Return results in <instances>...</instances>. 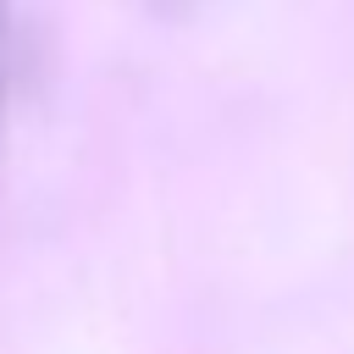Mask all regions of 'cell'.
Returning a JSON list of instances; mask_svg holds the SVG:
<instances>
[{
  "label": "cell",
  "instance_id": "cell-1",
  "mask_svg": "<svg viewBox=\"0 0 354 354\" xmlns=\"http://www.w3.org/2000/svg\"><path fill=\"white\" fill-rule=\"evenodd\" d=\"M6 28H11V0H0V144H6V83H11V66H6Z\"/></svg>",
  "mask_w": 354,
  "mask_h": 354
},
{
  "label": "cell",
  "instance_id": "cell-2",
  "mask_svg": "<svg viewBox=\"0 0 354 354\" xmlns=\"http://www.w3.org/2000/svg\"><path fill=\"white\" fill-rule=\"evenodd\" d=\"M155 6H188V0H155Z\"/></svg>",
  "mask_w": 354,
  "mask_h": 354
}]
</instances>
